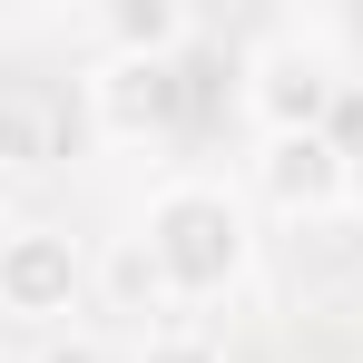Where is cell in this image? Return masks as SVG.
<instances>
[{"mask_svg": "<svg viewBox=\"0 0 363 363\" xmlns=\"http://www.w3.org/2000/svg\"><path fill=\"white\" fill-rule=\"evenodd\" d=\"M20 167H40V108L0 89V186L20 177Z\"/></svg>", "mask_w": 363, "mask_h": 363, "instance_id": "cell-8", "label": "cell"}, {"mask_svg": "<svg viewBox=\"0 0 363 363\" xmlns=\"http://www.w3.org/2000/svg\"><path fill=\"white\" fill-rule=\"evenodd\" d=\"M30 363H118V354H108L89 324H60V334H40V344H30Z\"/></svg>", "mask_w": 363, "mask_h": 363, "instance_id": "cell-10", "label": "cell"}, {"mask_svg": "<svg viewBox=\"0 0 363 363\" xmlns=\"http://www.w3.org/2000/svg\"><path fill=\"white\" fill-rule=\"evenodd\" d=\"M79 108H89V128H99L108 147H157V138H177V128H186L196 89H186V60H177V69L99 60V69H89V89H79Z\"/></svg>", "mask_w": 363, "mask_h": 363, "instance_id": "cell-5", "label": "cell"}, {"mask_svg": "<svg viewBox=\"0 0 363 363\" xmlns=\"http://www.w3.org/2000/svg\"><path fill=\"white\" fill-rule=\"evenodd\" d=\"M236 99H245V118H255V138H314V128H334V108H344V60L314 30H275V40L245 50Z\"/></svg>", "mask_w": 363, "mask_h": 363, "instance_id": "cell-2", "label": "cell"}, {"mask_svg": "<svg viewBox=\"0 0 363 363\" xmlns=\"http://www.w3.org/2000/svg\"><path fill=\"white\" fill-rule=\"evenodd\" d=\"M89 295L108 304V314H138V324H147V314H177L167 275H157V255H147L138 236H108V245H99V265H89Z\"/></svg>", "mask_w": 363, "mask_h": 363, "instance_id": "cell-7", "label": "cell"}, {"mask_svg": "<svg viewBox=\"0 0 363 363\" xmlns=\"http://www.w3.org/2000/svg\"><path fill=\"white\" fill-rule=\"evenodd\" d=\"M89 245L50 226V216H20V226H0V324H20V334H60L69 314L89 304Z\"/></svg>", "mask_w": 363, "mask_h": 363, "instance_id": "cell-3", "label": "cell"}, {"mask_svg": "<svg viewBox=\"0 0 363 363\" xmlns=\"http://www.w3.org/2000/svg\"><path fill=\"white\" fill-rule=\"evenodd\" d=\"M245 186H255L265 216H285V226H324V216L354 206V147H344L334 128H314V138H255Z\"/></svg>", "mask_w": 363, "mask_h": 363, "instance_id": "cell-4", "label": "cell"}, {"mask_svg": "<svg viewBox=\"0 0 363 363\" xmlns=\"http://www.w3.org/2000/svg\"><path fill=\"white\" fill-rule=\"evenodd\" d=\"M138 245L157 255V275H167L177 304H216V295H236L245 265H255V216H245V196L226 177H167L138 206Z\"/></svg>", "mask_w": 363, "mask_h": 363, "instance_id": "cell-1", "label": "cell"}, {"mask_svg": "<svg viewBox=\"0 0 363 363\" xmlns=\"http://www.w3.org/2000/svg\"><path fill=\"white\" fill-rule=\"evenodd\" d=\"M128 363H226V344H216V334H186V324H157Z\"/></svg>", "mask_w": 363, "mask_h": 363, "instance_id": "cell-9", "label": "cell"}, {"mask_svg": "<svg viewBox=\"0 0 363 363\" xmlns=\"http://www.w3.org/2000/svg\"><path fill=\"white\" fill-rule=\"evenodd\" d=\"M89 30H99V60H147V69H177L196 50V10L186 0H99Z\"/></svg>", "mask_w": 363, "mask_h": 363, "instance_id": "cell-6", "label": "cell"}]
</instances>
